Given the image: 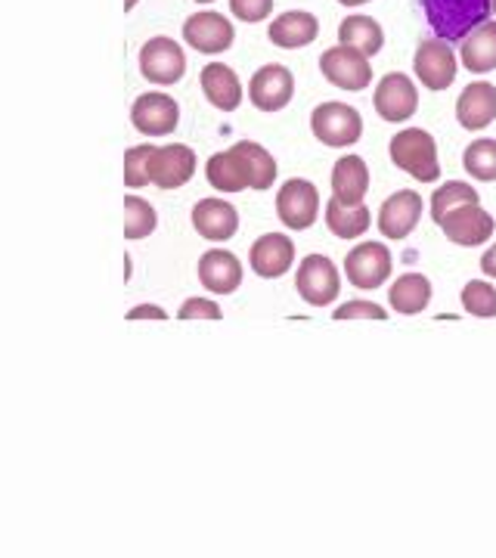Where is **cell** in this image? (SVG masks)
Instances as JSON below:
<instances>
[{"mask_svg": "<svg viewBox=\"0 0 496 558\" xmlns=\"http://www.w3.org/2000/svg\"><path fill=\"white\" fill-rule=\"evenodd\" d=\"M205 178L218 193H242V190L264 193L277 183V159L255 140H239L233 149L215 153L208 159Z\"/></svg>", "mask_w": 496, "mask_h": 558, "instance_id": "cell-1", "label": "cell"}, {"mask_svg": "<svg viewBox=\"0 0 496 558\" xmlns=\"http://www.w3.org/2000/svg\"><path fill=\"white\" fill-rule=\"evenodd\" d=\"M422 13L437 38L453 44L465 40L477 25L491 22V0H422Z\"/></svg>", "mask_w": 496, "mask_h": 558, "instance_id": "cell-2", "label": "cell"}, {"mask_svg": "<svg viewBox=\"0 0 496 558\" xmlns=\"http://www.w3.org/2000/svg\"><path fill=\"white\" fill-rule=\"evenodd\" d=\"M391 161L403 174L416 178L419 183H435L440 178V161H437V143L422 128H403L391 137Z\"/></svg>", "mask_w": 496, "mask_h": 558, "instance_id": "cell-3", "label": "cell"}, {"mask_svg": "<svg viewBox=\"0 0 496 558\" xmlns=\"http://www.w3.org/2000/svg\"><path fill=\"white\" fill-rule=\"evenodd\" d=\"M311 131L323 146L348 149L363 137V119L348 102H319L311 112Z\"/></svg>", "mask_w": 496, "mask_h": 558, "instance_id": "cell-4", "label": "cell"}, {"mask_svg": "<svg viewBox=\"0 0 496 558\" xmlns=\"http://www.w3.org/2000/svg\"><path fill=\"white\" fill-rule=\"evenodd\" d=\"M295 289L311 307H329L341 295V277L332 258L326 255H307L298 264Z\"/></svg>", "mask_w": 496, "mask_h": 558, "instance_id": "cell-5", "label": "cell"}, {"mask_svg": "<svg viewBox=\"0 0 496 558\" xmlns=\"http://www.w3.org/2000/svg\"><path fill=\"white\" fill-rule=\"evenodd\" d=\"M319 72H323V78L329 81L332 87L351 90V94L370 87V81H373L370 57H363L354 47H329L319 57Z\"/></svg>", "mask_w": 496, "mask_h": 558, "instance_id": "cell-6", "label": "cell"}, {"mask_svg": "<svg viewBox=\"0 0 496 558\" xmlns=\"http://www.w3.org/2000/svg\"><path fill=\"white\" fill-rule=\"evenodd\" d=\"M140 72H143V78L161 84V87L178 84L186 72V53L180 50L178 40L165 38V35L149 38L140 50Z\"/></svg>", "mask_w": 496, "mask_h": 558, "instance_id": "cell-7", "label": "cell"}, {"mask_svg": "<svg viewBox=\"0 0 496 558\" xmlns=\"http://www.w3.org/2000/svg\"><path fill=\"white\" fill-rule=\"evenodd\" d=\"M378 119L388 121V124H403L416 116L419 109V90L410 75L403 72H391L378 81L376 97H373Z\"/></svg>", "mask_w": 496, "mask_h": 558, "instance_id": "cell-8", "label": "cell"}, {"mask_svg": "<svg viewBox=\"0 0 496 558\" xmlns=\"http://www.w3.org/2000/svg\"><path fill=\"white\" fill-rule=\"evenodd\" d=\"M440 230H444V236L453 242V245L477 248V245H484V242L494 236L496 223L481 208V202H469V205H459L453 211H447L440 218Z\"/></svg>", "mask_w": 496, "mask_h": 558, "instance_id": "cell-9", "label": "cell"}, {"mask_svg": "<svg viewBox=\"0 0 496 558\" xmlns=\"http://www.w3.org/2000/svg\"><path fill=\"white\" fill-rule=\"evenodd\" d=\"M319 211V193L311 180L292 178L279 186L277 193V215L289 230H307Z\"/></svg>", "mask_w": 496, "mask_h": 558, "instance_id": "cell-10", "label": "cell"}, {"mask_svg": "<svg viewBox=\"0 0 496 558\" xmlns=\"http://www.w3.org/2000/svg\"><path fill=\"white\" fill-rule=\"evenodd\" d=\"M413 69H416L419 81L428 87V90H447L453 81H457V53L447 40L428 38L419 44L416 57H413Z\"/></svg>", "mask_w": 496, "mask_h": 558, "instance_id": "cell-11", "label": "cell"}, {"mask_svg": "<svg viewBox=\"0 0 496 558\" xmlns=\"http://www.w3.org/2000/svg\"><path fill=\"white\" fill-rule=\"evenodd\" d=\"M196 174V153L183 143L153 146L149 153V183L161 190H180Z\"/></svg>", "mask_w": 496, "mask_h": 558, "instance_id": "cell-12", "label": "cell"}, {"mask_svg": "<svg viewBox=\"0 0 496 558\" xmlns=\"http://www.w3.org/2000/svg\"><path fill=\"white\" fill-rule=\"evenodd\" d=\"M344 274L351 279V286H358L363 292H373L391 277V252L382 242H363V245L348 252Z\"/></svg>", "mask_w": 496, "mask_h": 558, "instance_id": "cell-13", "label": "cell"}, {"mask_svg": "<svg viewBox=\"0 0 496 558\" xmlns=\"http://www.w3.org/2000/svg\"><path fill=\"white\" fill-rule=\"evenodd\" d=\"M292 97H295V75L286 65L270 62V65H261L252 75L249 100L255 102V109L261 112H279L292 102Z\"/></svg>", "mask_w": 496, "mask_h": 558, "instance_id": "cell-14", "label": "cell"}, {"mask_svg": "<svg viewBox=\"0 0 496 558\" xmlns=\"http://www.w3.org/2000/svg\"><path fill=\"white\" fill-rule=\"evenodd\" d=\"M183 38H186V44H190L193 50H198V53L215 57V53H223V50L233 47L237 28L230 25L227 16L211 13V10H202V13H193L190 20L183 22Z\"/></svg>", "mask_w": 496, "mask_h": 558, "instance_id": "cell-15", "label": "cell"}, {"mask_svg": "<svg viewBox=\"0 0 496 558\" xmlns=\"http://www.w3.org/2000/svg\"><path fill=\"white\" fill-rule=\"evenodd\" d=\"M180 106L168 94H140L131 106V124L146 137H165L178 128Z\"/></svg>", "mask_w": 496, "mask_h": 558, "instance_id": "cell-16", "label": "cell"}, {"mask_svg": "<svg viewBox=\"0 0 496 558\" xmlns=\"http://www.w3.org/2000/svg\"><path fill=\"white\" fill-rule=\"evenodd\" d=\"M425 202L413 190H400L391 199H385V205L378 208V230L385 240H407L416 223L422 220Z\"/></svg>", "mask_w": 496, "mask_h": 558, "instance_id": "cell-17", "label": "cell"}, {"mask_svg": "<svg viewBox=\"0 0 496 558\" xmlns=\"http://www.w3.org/2000/svg\"><path fill=\"white\" fill-rule=\"evenodd\" d=\"M249 260H252V270L261 279L286 277L292 270V264H295V242L289 240L286 233H264L252 245Z\"/></svg>", "mask_w": 496, "mask_h": 558, "instance_id": "cell-18", "label": "cell"}, {"mask_svg": "<svg viewBox=\"0 0 496 558\" xmlns=\"http://www.w3.org/2000/svg\"><path fill=\"white\" fill-rule=\"evenodd\" d=\"M193 227L202 240L227 242L237 236L239 211L227 199H202L193 208Z\"/></svg>", "mask_w": 496, "mask_h": 558, "instance_id": "cell-19", "label": "cell"}, {"mask_svg": "<svg viewBox=\"0 0 496 558\" xmlns=\"http://www.w3.org/2000/svg\"><path fill=\"white\" fill-rule=\"evenodd\" d=\"M457 121L465 131H481L496 121V84L472 81L457 100Z\"/></svg>", "mask_w": 496, "mask_h": 558, "instance_id": "cell-20", "label": "cell"}, {"mask_svg": "<svg viewBox=\"0 0 496 558\" xmlns=\"http://www.w3.org/2000/svg\"><path fill=\"white\" fill-rule=\"evenodd\" d=\"M198 279L215 295H233L242 286V264L233 252L211 248L198 258Z\"/></svg>", "mask_w": 496, "mask_h": 558, "instance_id": "cell-21", "label": "cell"}, {"mask_svg": "<svg viewBox=\"0 0 496 558\" xmlns=\"http://www.w3.org/2000/svg\"><path fill=\"white\" fill-rule=\"evenodd\" d=\"M319 35V22L314 13L307 10H286L279 13L277 20L270 22L267 28V38L279 50H298V47H307L314 44Z\"/></svg>", "mask_w": 496, "mask_h": 558, "instance_id": "cell-22", "label": "cell"}, {"mask_svg": "<svg viewBox=\"0 0 496 558\" xmlns=\"http://www.w3.org/2000/svg\"><path fill=\"white\" fill-rule=\"evenodd\" d=\"M202 90H205L208 102L215 109H220V112H233V109H239V102H242L239 75L230 65H223V62H208L202 69Z\"/></svg>", "mask_w": 496, "mask_h": 558, "instance_id": "cell-23", "label": "cell"}, {"mask_svg": "<svg viewBox=\"0 0 496 558\" xmlns=\"http://www.w3.org/2000/svg\"><path fill=\"white\" fill-rule=\"evenodd\" d=\"M370 193V168L360 156H341L332 168V196L341 205H360Z\"/></svg>", "mask_w": 496, "mask_h": 558, "instance_id": "cell-24", "label": "cell"}, {"mask_svg": "<svg viewBox=\"0 0 496 558\" xmlns=\"http://www.w3.org/2000/svg\"><path fill=\"white\" fill-rule=\"evenodd\" d=\"M462 65L472 75H487L496 69V22L477 25L469 38L462 40Z\"/></svg>", "mask_w": 496, "mask_h": 558, "instance_id": "cell-25", "label": "cell"}, {"mask_svg": "<svg viewBox=\"0 0 496 558\" xmlns=\"http://www.w3.org/2000/svg\"><path fill=\"white\" fill-rule=\"evenodd\" d=\"M326 227L338 240H358L373 227V215H370V208L363 202L360 205H341L332 196L329 205H326Z\"/></svg>", "mask_w": 496, "mask_h": 558, "instance_id": "cell-26", "label": "cell"}, {"mask_svg": "<svg viewBox=\"0 0 496 558\" xmlns=\"http://www.w3.org/2000/svg\"><path fill=\"white\" fill-rule=\"evenodd\" d=\"M388 301H391V311L403 314V317L422 314L432 301V282L422 274H403L400 279H395Z\"/></svg>", "mask_w": 496, "mask_h": 558, "instance_id": "cell-27", "label": "cell"}, {"mask_svg": "<svg viewBox=\"0 0 496 558\" xmlns=\"http://www.w3.org/2000/svg\"><path fill=\"white\" fill-rule=\"evenodd\" d=\"M338 40L341 47H354L363 57H376L385 47V32L373 16H348L338 25Z\"/></svg>", "mask_w": 496, "mask_h": 558, "instance_id": "cell-28", "label": "cell"}, {"mask_svg": "<svg viewBox=\"0 0 496 558\" xmlns=\"http://www.w3.org/2000/svg\"><path fill=\"white\" fill-rule=\"evenodd\" d=\"M156 227H159V215L149 202L140 196L124 199V236L128 240H146Z\"/></svg>", "mask_w": 496, "mask_h": 558, "instance_id": "cell-29", "label": "cell"}, {"mask_svg": "<svg viewBox=\"0 0 496 558\" xmlns=\"http://www.w3.org/2000/svg\"><path fill=\"white\" fill-rule=\"evenodd\" d=\"M462 165L465 171L481 183H494L496 180V140H475L465 146L462 153Z\"/></svg>", "mask_w": 496, "mask_h": 558, "instance_id": "cell-30", "label": "cell"}, {"mask_svg": "<svg viewBox=\"0 0 496 558\" xmlns=\"http://www.w3.org/2000/svg\"><path fill=\"white\" fill-rule=\"evenodd\" d=\"M477 190L472 183H462V180H450V183H444V186H437V193L432 196V218L435 223H440V218L447 215V211H453L459 205H469V202H477Z\"/></svg>", "mask_w": 496, "mask_h": 558, "instance_id": "cell-31", "label": "cell"}, {"mask_svg": "<svg viewBox=\"0 0 496 558\" xmlns=\"http://www.w3.org/2000/svg\"><path fill=\"white\" fill-rule=\"evenodd\" d=\"M459 299H462L465 314H472V317L477 319L496 317V289L487 279H472V282H465V289H462Z\"/></svg>", "mask_w": 496, "mask_h": 558, "instance_id": "cell-32", "label": "cell"}, {"mask_svg": "<svg viewBox=\"0 0 496 558\" xmlns=\"http://www.w3.org/2000/svg\"><path fill=\"white\" fill-rule=\"evenodd\" d=\"M149 153H153V146H134L124 153V183L131 190L149 183Z\"/></svg>", "mask_w": 496, "mask_h": 558, "instance_id": "cell-33", "label": "cell"}, {"mask_svg": "<svg viewBox=\"0 0 496 558\" xmlns=\"http://www.w3.org/2000/svg\"><path fill=\"white\" fill-rule=\"evenodd\" d=\"M336 319H388V311L385 307H378L376 301H348V304H341V307H336V314H332Z\"/></svg>", "mask_w": 496, "mask_h": 558, "instance_id": "cell-34", "label": "cell"}, {"mask_svg": "<svg viewBox=\"0 0 496 558\" xmlns=\"http://www.w3.org/2000/svg\"><path fill=\"white\" fill-rule=\"evenodd\" d=\"M230 10L239 22H264L274 13V0H230Z\"/></svg>", "mask_w": 496, "mask_h": 558, "instance_id": "cell-35", "label": "cell"}, {"mask_svg": "<svg viewBox=\"0 0 496 558\" xmlns=\"http://www.w3.org/2000/svg\"><path fill=\"white\" fill-rule=\"evenodd\" d=\"M178 317L186 323V319H220L223 311L211 299H186L183 307L178 311Z\"/></svg>", "mask_w": 496, "mask_h": 558, "instance_id": "cell-36", "label": "cell"}, {"mask_svg": "<svg viewBox=\"0 0 496 558\" xmlns=\"http://www.w3.org/2000/svg\"><path fill=\"white\" fill-rule=\"evenodd\" d=\"M128 319H159V323H165L168 314H165V307H156V304H140L134 311H128Z\"/></svg>", "mask_w": 496, "mask_h": 558, "instance_id": "cell-37", "label": "cell"}, {"mask_svg": "<svg viewBox=\"0 0 496 558\" xmlns=\"http://www.w3.org/2000/svg\"><path fill=\"white\" fill-rule=\"evenodd\" d=\"M481 270L491 279H496V245H491V248L481 255Z\"/></svg>", "mask_w": 496, "mask_h": 558, "instance_id": "cell-38", "label": "cell"}, {"mask_svg": "<svg viewBox=\"0 0 496 558\" xmlns=\"http://www.w3.org/2000/svg\"><path fill=\"white\" fill-rule=\"evenodd\" d=\"M341 7H360V3H370V0H338Z\"/></svg>", "mask_w": 496, "mask_h": 558, "instance_id": "cell-39", "label": "cell"}, {"mask_svg": "<svg viewBox=\"0 0 496 558\" xmlns=\"http://www.w3.org/2000/svg\"><path fill=\"white\" fill-rule=\"evenodd\" d=\"M134 7H137V0H124V10H128V13H131Z\"/></svg>", "mask_w": 496, "mask_h": 558, "instance_id": "cell-40", "label": "cell"}, {"mask_svg": "<svg viewBox=\"0 0 496 558\" xmlns=\"http://www.w3.org/2000/svg\"><path fill=\"white\" fill-rule=\"evenodd\" d=\"M491 7H494V13H496V0H491Z\"/></svg>", "mask_w": 496, "mask_h": 558, "instance_id": "cell-41", "label": "cell"}, {"mask_svg": "<svg viewBox=\"0 0 496 558\" xmlns=\"http://www.w3.org/2000/svg\"><path fill=\"white\" fill-rule=\"evenodd\" d=\"M196 3H211V0H196Z\"/></svg>", "mask_w": 496, "mask_h": 558, "instance_id": "cell-42", "label": "cell"}]
</instances>
